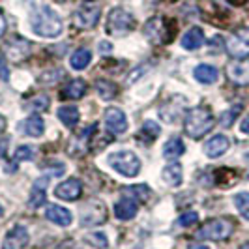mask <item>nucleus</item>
Returning a JSON list of instances; mask_svg holds the SVG:
<instances>
[{"mask_svg": "<svg viewBox=\"0 0 249 249\" xmlns=\"http://www.w3.org/2000/svg\"><path fill=\"white\" fill-rule=\"evenodd\" d=\"M163 180L169 184V186H180L182 184V165L180 163H171L163 169Z\"/></svg>", "mask_w": 249, "mask_h": 249, "instance_id": "27", "label": "nucleus"}, {"mask_svg": "<svg viewBox=\"0 0 249 249\" xmlns=\"http://www.w3.org/2000/svg\"><path fill=\"white\" fill-rule=\"evenodd\" d=\"M204 45V32L200 30L199 26L189 28L186 34L182 36V47L187 51H195Z\"/></svg>", "mask_w": 249, "mask_h": 249, "instance_id": "22", "label": "nucleus"}, {"mask_svg": "<svg viewBox=\"0 0 249 249\" xmlns=\"http://www.w3.org/2000/svg\"><path fill=\"white\" fill-rule=\"evenodd\" d=\"M94 133H96V124L90 125V127H85V131H81V135L71 139V146L68 148V154L70 156H83V154H87L88 146H90V137Z\"/></svg>", "mask_w": 249, "mask_h": 249, "instance_id": "14", "label": "nucleus"}, {"mask_svg": "<svg viewBox=\"0 0 249 249\" xmlns=\"http://www.w3.org/2000/svg\"><path fill=\"white\" fill-rule=\"evenodd\" d=\"M30 242V234L23 225H15L6 232V236L2 240V249H25Z\"/></svg>", "mask_w": 249, "mask_h": 249, "instance_id": "10", "label": "nucleus"}, {"mask_svg": "<svg viewBox=\"0 0 249 249\" xmlns=\"http://www.w3.org/2000/svg\"><path fill=\"white\" fill-rule=\"evenodd\" d=\"M135 28V19L124 8H114L107 15V32L112 36H124Z\"/></svg>", "mask_w": 249, "mask_h": 249, "instance_id": "6", "label": "nucleus"}, {"mask_svg": "<svg viewBox=\"0 0 249 249\" xmlns=\"http://www.w3.org/2000/svg\"><path fill=\"white\" fill-rule=\"evenodd\" d=\"M92 60V53L88 49H77L70 58V64L73 70H85Z\"/></svg>", "mask_w": 249, "mask_h": 249, "instance_id": "28", "label": "nucleus"}, {"mask_svg": "<svg viewBox=\"0 0 249 249\" xmlns=\"http://www.w3.org/2000/svg\"><path fill=\"white\" fill-rule=\"evenodd\" d=\"M83 193V182L79 178H68L54 189V195L62 200H77Z\"/></svg>", "mask_w": 249, "mask_h": 249, "instance_id": "13", "label": "nucleus"}, {"mask_svg": "<svg viewBox=\"0 0 249 249\" xmlns=\"http://www.w3.org/2000/svg\"><path fill=\"white\" fill-rule=\"evenodd\" d=\"M105 217H107L105 204H101V202H98V200L88 202L87 206H83V210H81V225H83V227L100 225L105 221Z\"/></svg>", "mask_w": 249, "mask_h": 249, "instance_id": "8", "label": "nucleus"}, {"mask_svg": "<svg viewBox=\"0 0 249 249\" xmlns=\"http://www.w3.org/2000/svg\"><path fill=\"white\" fill-rule=\"evenodd\" d=\"M197 219H199V213L197 212H186L178 217V225L180 227H191V225L197 223Z\"/></svg>", "mask_w": 249, "mask_h": 249, "instance_id": "34", "label": "nucleus"}, {"mask_svg": "<svg viewBox=\"0 0 249 249\" xmlns=\"http://www.w3.org/2000/svg\"><path fill=\"white\" fill-rule=\"evenodd\" d=\"M4 127H6V120H4V118H2V116H0V133H2V131H4Z\"/></svg>", "mask_w": 249, "mask_h": 249, "instance_id": "41", "label": "nucleus"}, {"mask_svg": "<svg viewBox=\"0 0 249 249\" xmlns=\"http://www.w3.org/2000/svg\"><path fill=\"white\" fill-rule=\"evenodd\" d=\"M189 249H210L208 246H191Z\"/></svg>", "mask_w": 249, "mask_h": 249, "instance_id": "42", "label": "nucleus"}, {"mask_svg": "<svg viewBox=\"0 0 249 249\" xmlns=\"http://www.w3.org/2000/svg\"><path fill=\"white\" fill-rule=\"evenodd\" d=\"M234 204H236L238 212L242 213V217L249 221V193L248 191L234 195Z\"/></svg>", "mask_w": 249, "mask_h": 249, "instance_id": "30", "label": "nucleus"}, {"mask_svg": "<svg viewBox=\"0 0 249 249\" xmlns=\"http://www.w3.org/2000/svg\"><path fill=\"white\" fill-rule=\"evenodd\" d=\"M240 105H236V107H232L231 111L223 112V116H221V125H225V127H229V125L234 122V118H236V112H240Z\"/></svg>", "mask_w": 249, "mask_h": 249, "instance_id": "36", "label": "nucleus"}, {"mask_svg": "<svg viewBox=\"0 0 249 249\" xmlns=\"http://www.w3.org/2000/svg\"><path fill=\"white\" fill-rule=\"evenodd\" d=\"M85 242L96 249H105L109 246V240H107V236L103 232H90V234L85 236Z\"/></svg>", "mask_w": 249, "mask_h": 249, "instance_id": "31", "label": "nucleus"}, {"mask_svg": "<svg viewBox=\"0 0 249 249\" xmlns=\"http://www.w3.org/2000/svg\"><path fill=\"white\" fill-rule=\"evenodd\" d=\"M144 34L154 45H167L176 36V23L169 17H152L144 25Z\"/></svg>", "mask_w": 249, "mask_h": 249, "instance_id": "3", "label": "nucleus"}, {"mask_svg": "<svg viewBox=\"0 0 249 249\" xmlns=\"http://www.w3.org/2000/svg\"><path fill=\"white\" fill-rule=\"evenodd\" d=\"M225 49L232 58L246 60L249 56V28H238L232 32L225 41Z\"/></svg>", "mask_w": 249, "mask_h": 249, "instance_id": "7", "label": "nucleus"}, {"mask_svg": "<svg viewBox=\"0 0 249 249\" xmlns=\"http://www.w3.org/2000/svg\"><path fill=\"white\" fill-rule=\"evenodd\" d=\"M49 184V178L45 176H41V178H37L36 182H34V186L30 189V197H28V204H30V208H39L43 202H45V197H47V191H45V187Z\"/></svg>", "mask_w": 249, "mask_h": 249, "instance_id": "17", "label": "nucleus"}, {"mask_svg": "<svg viewBox=\"0 0 249 249\" xmlns=\"http://www.w3.org/2000/svg\"><path fill=\"white\" fill-rule=\"evenodd\" d=\"M240 131H242V133H246V135H249V114L242 120V124H240Z\"/></svg>", "mask_w": 249, "mask_h": 249, "instance_id": "37", "label": "nucleus"}, {"mask_svg": "<svg viewBox=\"0 0 249 249\" xmlns=\"http://www.w3.org/2000/svg\"><path fill=\"white\" fill-rule=\"evenodd\" d=\"M47 219L53 221L54 225H58V227H70L71 221H73V215L70 210H66L62 206H58V204H53L47 208Z\"/></svg>", "mask_w": 249, "mask_h": 249, "instance_id": "19", "label": "nucleus"}, {"mask_svg": "<svg viewBox=\"0 0 249 249\" xmlns=\"http://www.w3.org/2000/svg\"><path fill=\"white\" fill-rule=\"evenodd\" d=\"M137 200L131 199V197H124L122 200H118L116 204H114V215H116V219H120V221H129V219H133L135 215H137Z\"/></svg>", "mask_w": 249, "mask_h": 249, "instance_id": "15", "label": "nucleus"}, {"mask_svg": "<svg viewBox=\"0 0 249 249\" xmlns=\"http://www.w3.org/2000/svg\"><path fill=\"white\" fill-rule=\"evenodd\" d=\"M240 249H249V244H246V246H242Z\"/></svg>", "mask_w": 249, "mask_h": 249, "instance_id": "43", "label": "nucleus"}, {"mask_svg": "<svg viewBox=\"0 0 249 249\" xmlns=\"http://www.w3.org/2000/svg\"><path fill=\"white\" fill-rule=\"evenodd\" d=\"M4 53L12 62H21L30 54V43L23 37H13L4 45Z\"/></svg>", "mask_w": 249, "mask_h": 249, "instance_id": "12", "label": "nucleus"}, {"mask_svg": "<svg viewBox=\"0 0 249 249\" xmlns=\"http://www.w3.org/2000/svg\"><path fill=\"white\" fill-rule=\"evenodd\" d=\"M6 144H8V141H6V139H0V158H2L4 152H6Z\"/></svg>", "mask_w": 249, "mask_h": 249, "instance_id": "39", "label": "nucleus"}, {"mask_svg": "<svg viewBox=\"0 0 249 249\" xmlns=\"http://www.w3.org/2000/svg\"><path fill=\"white\" fill-rule=\"evenodd\" d=\"M56 114H58L60 122L64 125H68V127H75V125L79 124V120H81V112L73 105H64V107L58 109Z\"/></svg>", "mask_w": 249, "mask_h": 249, "instance_id": "24", "label": "nucleus"}, {"mask_svg": "<svg viewBox=\"0 0 249 249\" xmlns=\"http://www.w3.org/2000/svg\"><path fill=\"white\" fill-rule=\"evenodd\" d=\"M125 197H131L137 202H144L150 197V187L148 186H135V187H125L124 191Z\"/></svg>", "mask_w": 249, "mask_h": 249, "instance_id": "29", "label": "nucleus"}, {"mask_svg": "<svg viewBox=\"0 0 249 249\" xmlns=\"http://www.w3.org/2000/svg\"><path fill=\"white\" fill-rule=\"evenodd\" d=\"M105 125H107V129L114 133V135H122L125 133V129H127V118H125V114L122 109H118V107H109L107 111H105Z\"/></svg>", "mask_w": 249, "mask_h": 249, "instance_id": "11", "label": "nucleus"}, {"mask_svg": "<svg viewBox=\"0 0 249 249\" xmlns=\"http://www.w3.org/2000/svg\"><path fill=\"white\" fill-rule=\"evenodd\" d=\"M232 232H234V221L229 219V217H223V219L206 221L195 232V238L197 240H213V242H219V240H227Z\"/></svg>", "mask_w": 249, "mask_h": 249, "instance_id": "4", "label": "nucleus"}, {"mask_svg": "<svg viewBox=\"0 0 249 249\" xmlns=\"http://www.w3.org/2000/svg\"><path fill=\"white\" fill-rule=\"evenodd\" d=\"M21 129L28 137H41L43 131H45V122H43V118L39 114H34V116H28L26 120H23Z\"/></svg>", "mask_w": 249, "mask_h": 249, "instance_id": "20", "label": "nucleus"}, {"mask_svg": "<svg viewBox=\"0 0 249 249\" xmlns=\"http://www.w3.org/2000/svg\"><path fill=\"white\" fill-rule=\"evenodd\" d=\"M96 92L103 101H111L118 96V87L111 81L100 79V81H96Z\"/></svg>", "mask_w": 249, "mask_h": 249, "instance_id": "26", "label": "nucleus"}, {"mask_svg": "<svg viewBox=\"0 0 249 249\" xmlns=\"http://www.w3.org/2000/svg\"><path fill=\"white\" fill-rule=\"evenodd\" d=\"M227 75L232 83H236L238 87H246L249 85V64L244 62H232L227 66Z\"/></svg>", "mask_w": 249, "mask_h": 249, "instance_id": "16", "label": "nucleus"}, {"mask_svg": "<svg viewBox=\"0 0 249 249\" xmlns=\"http://www.w3.org/2000/svg\"><path fill=\"white\" fill-rule=\"evenodd\" d=\"M30 25L34 34L41 37H58L62 34V21L58 13L49 6H39L30 15Z\"/></svg>", "mask_w": 249, "mask_h": 249, "instance_id": "1", "label": "nucleus"}, {"mask_svg": "<svg viewBox=\"0 0 249 249\" xmlns=\"http://www.w3.org/2000/svg\"><path fill=\"white\" fill-rule=\"evenodd\" d=\"M109 165L118 175L125 176V178H133L141 173V160L137 158V154H133L129 150L111 154L109 156Z\"/></svg>", "mask_w": 249, "mask_h": 249, "instance_id": "5", "label": "nucleus"}, {"mask_svg": "<svg viewBox=\"0 0 249 249\" xmlns=\"http://www.w3.org/2000/svg\"><path fill=\"white\" fill-rule=\"evenodd\" d=\"M87 90H88V87L83 79H73L71 83H68V85L62 88L60 96H62L64 100H81V98L87 94Z\"/></svg>", "mask_w": 249, "mask_h": 249, "instance_id": "21", "label": "nucleus"}, {"mask_svg": "<svg viewBox=\"0 0 249 249\" xmlns=\"http://www.w3.org/2000/svg\"><path fill=\"white\" fill-rule=\"evenodd\" d=\"M193 75H195V79H197L199 83H202V85H212V83L217 81V77H219L217 70H215L213 66H208V64H200V66H197L195 71H193Z\"/></svg>", "mask_w": 249, "mask_h": 249, "instance_id": "23", "label": "nucleus"}, {"mask_svg": "<svg viewBox=\"0 0 249 249\" xmlns=\"http://www.w3.org/2000/svg\"><path fill=\"white\" fill-rule=\"evenodd\" d=\"M142 133L148 135V141H152V139H156L160 135V125L156 124V122H152V120H148V122L142 124Z\"/></svg>", "mask_w": 249, "mask_h": 249, "instance_id": "33", "label": "nucleus"}, {"mask_svg": "<svg viewBox=\"0 0 249 249\" xmlns=\"http://www.w3.org/2000/svg\"><path fill=\"white\" fill-rule=\"evenodd\" d=\"M229 146H231V142H229V139L225 137V135H213L204 144V154L208 158H219V156H223L225 152L229 150Z\"/></svg>", "mask_w": 249, "mask_h": 249, "instance_id": "18", "label": "nucleus"}, {"mask_svg": "<svg viewBox=\"0 0 249 249\" xmlns=\"http://www.w3.org/2000/svg\"><path fill=\"white\" fill-rule=\"evenodd\" d=\"M100 17H101V12L98 6H81L73 13V25L77 28H83V30L94 28V26L98 25Z\"/></svg>", "mask_w": 249, "mask_h": 249, "instance_id": "9", "label": "nucleus"}, {"mask_svg": "<svg viewBox=\"0 0 249 249\" xmlns=\"http://www.w3.org/2000/svg\"><path fill=\"white\" fill-rule=\"evenodd\" d=\"M32 158H34V150L30 148L28 144H23V146H19L15 150V160L17 161H30Z\"/></svg>", "mask_w": 249, "mask_h": 249, "instance_id": "32", "label": "nucleus"}, {"mask_svg": "<svg viewBox=\"0 0 249 249\" xmlns=\"http://www.w3.org/2000/svg\"><path fill=\"white\" fill-rule=\"evenodd\" d=\"M213 127V114L208 107H195L186 114L184 129L191 139L204 137Z\"/></svg>", "mask_w": 249, "mask_h": 249, "instance_id": "2", "label": "nucleus"}, {"mask_svg": "<svg viewBox=\"0 0 249 249\" xmlns=\"http://www.w3.org/2000/svg\"><path fill=\"white\" fill-rule=\"evenodd\" d=\"M6 32V21H4V15H2V12H0V36Z\"/></svg>", "mask_w": 249, "mask_h": 249, "instance_id": "38", "label": "nucleus"}, {"mask_svg": "<svg viewBox=\"0 0 249 249\" xmlns=\"http://www.w3.org/2000/svg\"><path fill=\"white\" fill-rule=\"evenodd\" d=\"M100 51H111V43H100Z\"/></svg>", "mask_w": 249, "mask_h": 249, "instance_id": "40", "label": "nucleus"}, {"mask_svg": "<svg viewBox=\"0 0 249 249\" xmlns=\"http://www.w3.org/2000/svg\"><path fill=\"white\" fill-rule=\"evenodd\" d=\"M184 152H186V146H184V141L180 137H171L165 142V146H163V156H165L167 160H176V158H180Z\"/></svg>", "mask_w": 249, "mask_h": 249, "instance_id": "25", "label": "nucleus"}, {"mask_svg": "<svg viewBox=\"0 0 249 249\" xmlns=\"http://www.w3.org/2000/svg\"><path fill=\"white\" fill-rule=\"evenodd\" d=\"M30 105H32L36 111H47V109H49V105H51V101L45 94H43V96L39 94V96H36L34 100L30 101Z\"/></svg>", "mask_w": 249, "mask_h": 249, "instance_id": "35", "label": "nucleus"}]
</instances>
